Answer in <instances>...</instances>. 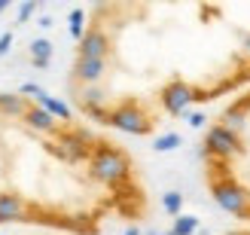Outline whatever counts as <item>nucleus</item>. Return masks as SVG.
<instances>
[{"label": "nucleus", "instance_id": "nucleus-4", "mask_svg": "<svg viewBox=\"0 0 250 235\" xmlns=\"http://www.w3.org/2000/svg\"><path fill=\"white\" fill-rule=\"evenodd\" d=\"M223 235H250V226H232V229H226Z\"/></svg>", "mask_w": 250, "mask_h": 235}, {"label": "nucleus", "instance_id": "nucleus-1", "mask_svg": "<svg viewBox=\"0 0 250 235\" xmlns=\"http://www.w3.org/2000/svg\"><path fill=\"white\" fill-rule=\"evenodd\" d=\"M250 85V0H101L64 73L70 107L110 134L153 138Z\"/></svg>", "mask_w": 250, "mask_h": 235}, {"label": "nucleus", "instance_id": "nucleus-5", "mask_svg": "<svg viewBox=\"0 0 250 235\" xmlns=\"http://www.w3.org/2000/svg\"><path fill=\"white\" fill-rule=\"evenodd\" d=\"M19 235H43V232H19Z\"/></svg>", "mask_w": 250, "mask_h": 235}, {"label": "nucleus", "instance_id": "nucleus-3", "mask_svg": "<svg viewBox=\"0 0 250 235\" xmlns=\"http://www.w3.org/2000/svg\"><path fill=\"white\" fill-rule=\"evenodd\" d=\"M198 174L210 202L238 220V226H250V85L205 126Z\"/></svg>", "mask_w": 250, "mask_h": 235}, {"label": "nucleus", "instance_id": "nucleus-2", "mask_svg": "<svg viewBox=\"0 0 250 235\" xmlns=\"http://www.w3.org/2000/svg\"><path fill=\"white\" fill-rule=\"evenodd\" d=\"M153 217L144 165L116 134L34 89H0V226L104 235Z\"/></svg>", "mask_w": 250, "mask_h": 235}]
</instances>
